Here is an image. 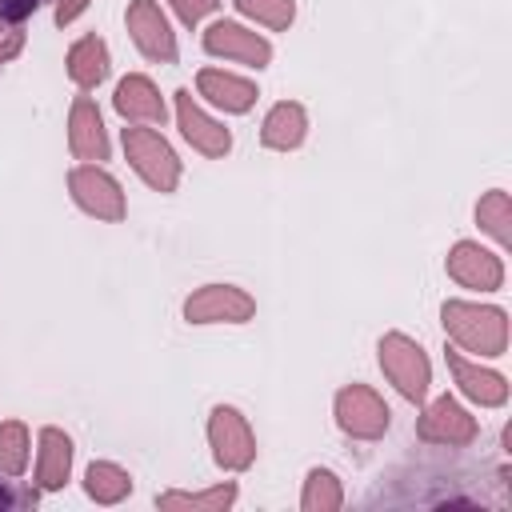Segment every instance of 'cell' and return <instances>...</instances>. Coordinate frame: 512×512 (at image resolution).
<instances>
[{"mask_svg":"<svg viewBox=\"0 0 512 512\" xmlns=\"http://www.w3.org/2000/svg\"><path fill=\"white\" fill-rule=\"evenodd\" d=\"M440 324L452 348L472 352L476 360H496L508 352V312L500 304L480 300H444Z\"/></svg>","mask_w":512,"mask_h":512,"instance_id":"1","label":"cell"},{"mask_svg":"<svg viewBox=\"0 0 512 512\" xmlns=\"http://www.w3.org/2000/svg\"><path fill=\"white\" fill-rule=\"evenodd\" d=\"M376 364H380L384 380L408 404H424L428 400V392H432V360H428L420 340H412L408 332H384L376 340Z\"/></svg>","mask_w":512,"mask_h":512,"instance_id":"2","label":"cell"},{"mask_svg":"<svg viewBox=\"0 0 512 512\" xmlns=\"http://www.w3.org/2000/svg\"><path fill=\"white\" fill-rule=\"evenodd\" d=\"M120 144H124L128 168H132L152 192H176V188H180L184 164H180L176 148L164 140V132L148 128V124H128V128L120 132Z\"/></svg>","mask_w":512,"mask_h":512,"instance_id":"3","label":"cell"},{"mask_svg":"<svg viewBox=\"0 0 512 512\" xmlns=\"http://www.w3.org/2000/svg\"><path fill=\"white\" fill-rule=\"evenodd\" d=\"M208 448H212V460L216 468L224 472H248L256 464V432L248 424V416L236 408V404H216L208 412Z\"/></svg>","mask_w":512,"mask_h":512,"instance_id":"4","label":"cell"},{"mask_svg":"<svg viewBox=\"0 0 512 512\" xmlns=\"http://www.w3.org/2000/svg\"><path fill=\"white\" fill-rule=\"evenodd\" d=\"M68 192H72V204L92 220L120 224L128 216V196L104 164H76L68 172Z\"/></svg>","mask_w":512,"mask_h":512,"instance_id":"5","label":"cell"},{"mask_svg":"<svg viewBox=\"0 0 512 512\" xmlns=\"http://www.w3.org/2000/svg\"><path fill=\"white\" fill-rule=\"evenodd\" d=\"M332 416H336V428L348 436V440H380L392 424V412L384 404V396L368 384H344L332 400Z\"/></svg>","mask_w":512,"mask_h":512,"instance_id":"6","label":"cell"},{"mask_svg":"<svg viewBox=\"0 0 512 512\" xmlns=\"http://www.w3.org/2000/svg\"><path fill=\"white\" fill-rule=\"evenodd\" d=\"M184 320L204 324H248L256 316V296L240 284H200L184 296Z\"/></svg>","mask_w":512,"mask_h":512,"instance_id":"7","label":"cell"},{"mask_svg":"<svg viewBox=\"0 0 512 512\" xmlns=\"http://www.w3.org/2000/svg\"><path fill=\"white\" fill-rule=\"evenodd\" d=\"M416 436L436 448H468V444H476L480 424L456 396L444 392L436 400H424V412L416 416Z\"/></svg>","mask_w":512,"mask_h":512,"instance_id":"8","label":"cell"},{"mask_svg":"<svg viewBox=\"0 0 512 512\" xmlns=\"http://www.w3.org/2000/svg\"><path fill=\"white\" fill-rule=\"evenodd\" d=\"M200 44H204L208 56L232 60V64H244V68H256V72L272 64V40L260 36L256 28L240 24V20H212L200 32Z\"/></svg>","mask_w":512,"mask_h":512,"instance_id":"9","label":"cell"},{"mask_svg":"<svg viewBox=\"0 0 512 512\" xmlns=\"http://www.w3.org/2000/svg\"><path fill=\"white\" fill-rule=\"evenodd\" d=\"M124 28L136 44V52L152 64H176L180 56V44H176V32H172V20L168 12L160 8V0H132L128 12H124Z\"/></svg>","mask_w":512,"mask_h":512,"instance_id":"10","label":"cell"},{"mask_svg":"<svg viewBox=\"0 0 512 512\" xmlns=\"http://www.w3.org/2000/svg\"><path fill=\"white\" fill-rule=\"evenodd\" d=\"M172 112H176V128H180V136L192 144V152H200V156H208V160H224V156L232 152V132L224 128V120H216L188 88L176 92Z\"/></svg>","mask_w":512,"mask_h":512,"instance_id":"11","label":"cell"},{"mask_svg":"<svg viewBox=\"0 0 512 512\" xmlns=\"http://www.w3.org/2000/svg\"><path fill=\"white\" fill-rule=\"evenodd\" d=\"M444 272L452 284L468 292H500L504 288V260L500 252L476 244V240H456L444 256Z\"/></svg>","mask_w":512,"mask_h":512,"instance_id":"12","label":"cell"},{"mask_svg":"<svg viewBox=\"0 0 512 512\" xmlns=\"http://www.w3.org/2000/svg\"><path fill=\"white\" fill-rule=\"evenodd\" d=\"M444 364H448V376H452L456 392L464 400H472L476 408H504L508 404V392L512 388H508V376L504 372L480 364L476 356H468L460 348H448L444 352Z\"/></svg>","mask_w":512,"mask_h":512,"instance_id":"13","label":"cell"},{"mask_svg":"<svg viewBox=\"0 0 512 512\" xmlns=\"http://www.w3.org/2000/svg\"><path fill=\"white\" fill-rule=\"evenodd\" d=\"M68 152L80 164H104L108 152H112L104 116H100V108H96V100L88 92L76 96L72 108H68Z\"/></svg>","mask_w":512,"mask_h":512,"instance_id":"14","label":"cell"},{"mask_svg":"<svg viewBox=\"0 0 512 512\" xmlns=\"http://www.w3.org/2000/svg\"><path fill=\"white\" fill-rule=\"evenodd\" d=\"M112 108H116V116L124 124H148V128H156V124L168 120V104H164L156 80L144 76V72L120 76V84L112 92Z\"/></svg>","mask_w":512,"mask_h":512,"instance_id":"15","label":"cell"},{"mask_svg":"<svg viewBox=\"0 0 512 512\" xmlns=\"http://www.w3.org/2000/svg\"><path fill=\"white\" fill-rule=\"evenodd\" d=\"M196 96L208 100L224 116H244V112L256 108L260 88L248 76H236V72H224V68H200L196 72Z\"/></svg>","mask_w":512,"mask_h":512,"instance_id":"16","label":"cell"},{"mask_svg":"<svg viewBox=\"0 0 512 512\" xmlns=\"http://www.w3.org/2000/svg\"><path fill=\"white\" fill-rule=\"evenodd\" d=\"M72 436L56 424H44L36 432V492H60L72 480Z\"/></svg>","mask_w":512,"mask_h":512,"instance_id":"17","label":"cell"},{"mask_svg":"<svg viewBox=\"0 0 512 512\" xmlns=\"http://www.w3.org/2000/svg\"><path fill=\"white\" fill-rule=\"evenodd\" d=\"M308 140V108L300 100H276L260 120V144L268 152H296Z\"/></svg>","mask_w":512,"mask_h":512,"instance_id":"18","label":"cell"},{"mask_svg":"<svg viewBox=\"0 0 512 512\" xmlns=\"http://www.w3.org/2000/svg\"><path fill=\"white\" fill-rule=\"evenodd\" d=\"M64 72H68V80H72L80 92H96V88L108 80V72H112V52H108L104 36L88 32V36L72 40V48H68V56H64Z\"/></svg>","mask_w":512,"mask_h":512,"instance_id":"19","label":"cell"},{"mask_svg":"<svg viewBox=\"0 0 512 512\" xmlns=\"http://www.w3.org/2000/svg\"><path fill=\"white\" fill-rule=\"evenodd\" d=\"M240 500V484L236 480H220L212 488H168V492H156V508L164 512H228L232 504Z\"/></svg>","mask_w":512,"mask_h":512,"instance_id":"20","label":"cell"},{"mask_svg":"<svg viewBox=\"0 0 512 512\" xmlns=\"http://www.w3.org/2000/svg\"><path fill=\"white\" fill-rule=\"evenodd\" d=\"M132 488H136L132 472H128V468H120L116 460H92V464L84 468V496H88L92 504L112 508V504L128 500V496H132Z\"/></svg>","mask_w":512,"mask_h":512,"instance_id":"21","label":"cell"},{"mask_svg":"<svg viewBox=\"0 0 512 512\" xmlns=\"http://www.w3.org/2000/svg\"><path fill=\"white\" fill-rule=\"evenodd\" d=\"M476 228L484 236H492L500 248H512V196L504 188H488L476 200Z\"/></svg>","mask_w":512,"mask_h":512,"instance_id":"22","label":"cell"},{"mask_svg":"<svg viewBox=\"0 0 512 512\" xmlns=\"http://www.w3.org/2000/svg\"><path fill=\"white\" fill-rule=\"evenodd\" d=\"M300 508L304 512H340L344 508V484L332 468H308L304 488H300Z\"/></svg>","mask_w":512,"mask_h":512,"instance_id":"23","label":"cell"},{"mask_svg":"<svg viewBox=\"0 0 512 512\" xmlns=\"http://www.w3.org/2000/svg\"><path fill=\"white\" fill-rule=\"evenodd\" d=\"M32 460V432L24 420H0V476L20 480Z\"/></svg>","mask_w":512,"mask_h":512,"instance_id":"24","label":"cell"},{"mask_svg":"<svg viewBox=\"0 0 512 512\" xmlns=\"http://www.w3.org/2000/svg\"><path fill=\"white\" fill-rule=\"evenodd\" d=\"M232 8L268 32H288L296 20V0H232Z\"/></svg>","mask_w":512,"mask_h":512,"instance_id":"25","label":"cell"},{"mask_svg":"<svg viewBox=\"0 0 512 512\" xmlns=\"http://www.w3.org/2000/svg\"><path fill=\"white\" fill-rule=\"evenodd\" d=\"M168 8L176 12V20L184 28H196V24H204L220 8V0H168Z\"/></svg>","mask_w":512,"mask_h":512,"instance_id":"26","label":"cell"},{"mask_svg":"<svg viewBox=\"0 0 512 512\" xmlns=\"http://www.w3.org/2000/svg\"><path fill=\"white\" fill-rule=\"evenodd\" d=\"M44 0H0V32H8V28H20L36 8H40Z\"/></svg>","mask_w":512,"mask_h":512,"instance_id":"27","label":"cell"},{"mask_svg":"<svg viewBox=\"0 0 512 512\" xmlns=\"http://www.w3.org/2000/svg\"><path fill=\"white\" fill-rule=\"evenodd\" d=\"M36 504V488H16V480H0V512H16V508H32Z\"/></svg>","mask_w":512,"mask_h":512,"instance_id":"28","label":"cell"},{"mask_svg":"<svg viewBox=\"0 0 512 512\" xmlns=\"http://www.w3.org/2000/svg\"><path fill=\"white\" fill-rule=\"evenodd\" d=\"M88 4H92V0H52V20H56V28L76 24V20L88 12Z\"/></svg>","mask_w":512,"mask_h":512,"instance_id":"29","label":"cell"},{"mask_svg":"<svg viewBox=\"0 0 512 512\" xmlns=\"http://www.w3.org/2000/svg\"><path fill=\"white\" fill-rule=\"evenodd\" d=\"M24 40H28V36H24V24H20V28L0 32V68H4V64H12V60L24 52Z\"/></svg>","mask_w":512,"mask_h":512,"instance_id":"30","label":"cell"}]
</instances>
